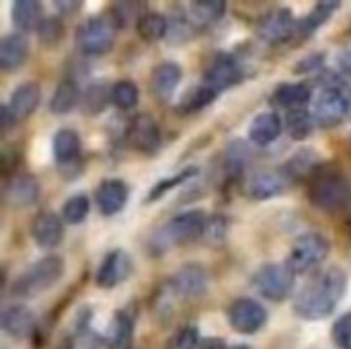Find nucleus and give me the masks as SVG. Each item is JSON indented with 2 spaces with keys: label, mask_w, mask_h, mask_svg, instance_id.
<instances>
[{
  "label": "nucleus",
  "mask_w": 351,
  "mask_h": 349,
  "mask_svg": "<svg viewBox=\"0 0 351 349\" xmlns=\"http://www.w3.org/2000/svg\"><path fill=\"white\" fill-rule=\"evenodd\" d=\"M199 331H197V327H183V329H179L173 337H171V341H169V349H197L199 348Z\"/></svg>",
  "instance_id": "79ce46f5"
},
{
  "label": "nucleus",
  "mask_w": 351,
  "mask_h": 349,
  "mask_svg": "<svg viewBox=\"0 0 351 349\" xmlns=\"http://www.w3.org/2000/svg\"><path fill=\"white\" fill-rule=\"evenodd\" d=\"M181 78H183V68L177 62H162L152 72V80H150L152 93L160 101H169L175 95Z\"/></svg>",
  "instance_id": "b1692460"
},
{
  "label": "nucleus",
  "mask_w": 351,
  "mask_h": 349,
  "mask_svg": "<svg viewBox=\"0 0 351 349\" xmlns=\"http://www.w3.org/2000/svg\"><path fill=\"white\" fill-rule=\"evenodd\" d=\"M208 226V216L204 210H187L175 216L162 230L165 245H187L204 237Z\"/></svg>",
  "instance_id": "6e6552de"
},
{
  "label": "nucleus",
  "mask_w": 351,
  "mask_h": 349,
  "mask_svg": "<svg viewBox=\"0 0 351 349\" xmlns=\"http://www.w3.org/2000/svg\"><path fill=\"white\" fill-rule=\"evenodd\" d=\"M35 315L29 306L25 304H10L2 311L0 317V327L6 335L14 339H27L35 333Z\"/></svg>",
  "instance_id": "dca6fc26"
},
{
  "label": "nucleus",
  "mask_w": 351,
  "mask_h": 349,
  "mask_svg": "<svg viewBox=\"0 0 351 349\" xmlns=\"http://www.w3.org/2000/svg\"><path fill=\"white\" fill-rule=\"evenodd\" d=\"M341 86L323 88L319 93L317 103H315V121L319 125H323V128H335L343 119H348V103H346V97H343Z\"/></svg>",
  "instance_id": "9b49d317"
},
{
  "label": "nucleus",
  "mask_w": 351,
  "mask_h": 349,
  "mask_svg": "<svg viewBox=\"0 0 351 349\" xmlns=\"http://www.w3.org/2000/svg\"><path fill=\"white\" fill-rule=\"evenodd\" d=\"M319 169H321V156L317 154V150L304 148V150H298L282 167V173L286 175L290 183H294V181H311Z\"/></svg>",
  "instance_id": "393cba45"
},
{
  "label": "nucleus",
  "mask_w": 351,
  "mask_h": 349,
  "mask_svg": "<svg viewBox=\"0 0 351 349\" xmlns=\"http://www.w3.org/2000/svg\"><path fill=\"white\" fill-rule=\"evenodd\" d=\"M10 16L14 27L21 33H29V31H37L39 25L43 23V6L37 0H16L12 2L10 8Z\"/></svg>",
  "instance_id": "bb28decb"
},
{
  "label": "nucleus",
  "mask_w": 351,
  "mask_h": 349,
  "mask_svg": "<svg viewBox=\"0 0 351 349\" xmlns=\"http://www.w3.org/2000/svg\"><path fill=\"white\" fill-rule=\"evenodd\" d=\"M226 14V2L224 0H193L189 2L187 16L193 25L208 27L218 23Z\"/></svg>",
  "instance_id": "c85d7f7f"
},
{
  "label": "nucleus",
  "mask_w": 351,
  "mask_h": 349,
  "mask_svg": "<svg viewBox=\"0 0 351 349\" xmlns=\"http://www.w3.org/2000/svg\"><path fill=\"white\" fill-rule=\"evenodd\" d=\"M311 97H313V91H311L308 84H304V82H286V84H280L274 91L271 103L292 111V109H304L306 103L311 101Z\"/></svg>",
  "instance_id": "cd10ccee"
},
{
  "label": "nucleus",
  "mask_w": 351,
  "mask_h": 349,
  "mask_svg": "<svg viewBox=\"0 0 351 349\" xmlns=\"http://www.w3.org/2000/svg\"><path fill=\"white\" fill-rule=\"evenodd\" d=\"M251 156L253 154H251V148L247 142L232 140L224 150V163H222L226 181H239L245 175V171L251 163Z\"/></svg>",
  "instance_id": "a878e982"
},
{
  "label": "nucleus",
  "mask_w": 351,
  "mask_h": 349,
  "mask_svg": "<svg viewBox=\"0 0 351 349\" xmlns=\"http://www.w3.org/2000/svg\"><path fill=\"white\" fill-rule=\"evenodd\" d=\"M2 195L8 206L12 208H27L33 206L39 197V183L29 173H12L4 179Z\"/></svg>",
  "instance_id": "4468645a"
},
{
  "label": "nucleus",
  "mask_w": 351,
  "mask_h": 349,
  "mask_svg": "<svg viewBox=\"0 0 351 349\" xmlns=\"http://www.w3.org/2000/svg\"><path fill=\"white\" fill-rule=\"evenodd\" d=\"M218 97V93L214 88H210L208 84H195L191 86L179 101V107L177 111L183 113V115H189V113H195V111H202L204 107H208L210 103H214Z\"/></svg>",
  "instance_id": "72a5a7b5"
},
{
  "label": "nucleus",
  "mask_w": 351,
  "mask_h": 349,
  "mask_svg": "<svg viewBox=\"0 0 351 349\" xmlns=\"http://www.w3.org/2000/svg\"><path fill=\"white\" fill-rule=\"evenodd\" d=\"M350 230H351V222H350Z\"/></svg>",
  "instance_id": "603ef678"
},
{
  "label": "nucleus",
  "mask_w": 351,
  "mask_h": 349,
  "mask_svg": "<svg viewBox=\"0 0 351 349\" xmlns=\"http://www.w3.org/2000/svg\"><path fill=\"white\" fill-rule=\"evenodd\" d=\"M80 0H72V2H53V6L60 10V12H64V14H72V12H76L78 8H80Z\"/></svg>",
  "instance_id": "49530a36"
},
{
  "label": "nucleus",
  "mask_w": 351,
  "mask_h": 349,
  "mask_svg": "<svg viewBox=\"0 0 351 349\" xmlns=\"http://www.w3.org/2000/svg\"><path fill=\"white\" fill-rule=\"evenodd\" d=\"M136 31L144 41H160L169 33V19L160 12L148 10L138 19Z\"/></svg>",
  "instance_id": "f704fd0d"
},
{
  "label": "nucleus",
  "mask_w": 351,
  "mask_h": 349,
  "mask_svg": "<svg viewBox=\"0 0 351 349\" xmlns=\"http://www.w3.org/2000/svg\"><path fill=\"white\" fill-rule=\"evenodd\" d=\"M33 241L41 249H56L62 243L64 237V220L56 212L43 210L35 216L33 228H31Z\"/></svg>",
  "instance_id": "f3484780"
},
{
  "label": "nucleus",
  "mask_w": 351,
  "mask_h": 349,
  "mask_svg": "<svg viewBox=\"0 0 351 349\" xmlns=\"http://www.w3.org/2000/svg\"><path fill=\"white\" fill-rule=\"evenodd\" d=\"M341 91H343V97H346V103H348V119H351V86L346 82L341 86Z\"/></svg>",
  "instance_id": "8fccbe9b"
},
{
  "label": "nucleus",
  "mask_w": 351,
  "mask_h": 349,
  "mask_svg": "<svg viewBox=\"0 0 351 349\" xmlns=\"http://www.w3.org/2000/svg\"><path fill=\"white\" fill-rule=\"evenodd\" d=\"M232 349H251V348H249V346H234Z\"/></svg>",
  "instance_id": "3c124183"
},
{
  "label": "nucleus",
  "mask_w": 351,
  "mask_h": 349,
  "mask_svg": "<svg viewBox=\"0 0 351 349\" xmlns=\"http://www.w3.org/2000/svg\"><path fill=\"white\" fill-rule=\"evenodd\" d=\"M339 66H341L343 78H346V76H350L351 78V53L350 51H346V53H341V56H339Z\"/></svg>",
  "instance_id": "09e8293b"
},
{
  "label": "nucleus",
  "mask_w": 351,
  "mask_h": 349,
  "mask_svg": "<svg viewBox=\"0 0 351 349\" xmlns=\"http://www.w3.org/2000/svg\"><path fill=\"white\" fill-rule=\"evenodd\" d=\"M16 121H14V117H12V113L8 111V105L4 103L2 107H0V128H2V132H6L10 125H14Z\"/></svg>",
  "instance_id": "a18cd8bd"
},
{
  "label": "nucleus",
  "mask_w": 351,
  "mask_h": 349,
  "mask_svg": "<svg viewBox=\"0 0 351 349\" xmlns=\"http://www.w3.org/2000/svg\"><path fill=\"white\" fill-rule=\"evenodd\" d=\"M128 142L132 148L144 152V154H154L158 148H160V130H158V123L154 121L152 115L148 113H140L136 115L130 123H128Z\"/></svg>",
  "instance_id": "ddd939ff"
},
{
  "label": "nucleus",
  "mask_w": 351,
  "mask_h": 349,
  "mask_svg": "<svg viewBox=\"0 0 351 349\" xmlns=\"http://www.w3.org/2000/svg\"><path fill=\"white\" fill-rule=\"evenodd\" d=\"M339 0H321V2H317L315 4V8L306 14V16H302V19H298V27H296V35H300V37H308L311 33H315L319 27H323L331 16H333V12L339 8Z\"/></svg>",
  "instance_id": "c756f323"
},
{
  "label": "nucleus",
  "mask_w": 351,
  "mask_h": 349,
  "mask_svg": "<svg viewBox=\"0 0 351 349\" xmlns=\"http://www.w3.org/2000/svg\"><path fill=\"white\" fill-rule=\"evenodd\" d=\"M140 101V91L132 80H117L111 84V103L119 111H132Z\"/></svg>",
  "instance_id": "c9c22d12"
},
{
  "label": "nucleus",
  "mask_w": 351,
  "mask_h": 349,
  "mask_svg": "<svg viewBox=\"0 0 351 349\" xmlns=\"http://www.w3.org/2000/svg\"><path fill=\"white\" fill-rule=\"evenodd\" d=\"M115 21L107 14L90 16L76 29V47L82 56H105L115 43Z\"/></svg>",
  "instance_id": "20e7f679"
},
{
  "label": "nucleus",
  "mask_w": 351,
  "mask_h": 349,
  "mask_svg": "<svg viewBox=\"0 0 351 349\" xmlns=\"http://www.w3.org/2000/svg\"><path fill=\"white\" fill-rule=\"evenodd\" d=\"M197 349H226V344L218 337H210V339H204Z\"/></svg>",
  "instance_id": "de8ad7c7"
},
{
  "label": "nucleus",
  "mask_w": 351,
  "mask_h": 349,
  "mask_svg": "<svg viewBox=\"0 0 351 349\" xmlns=\"http://www.w3.org/2000/svg\"><path fill=\"white\" fill-rule=\"evenodd\" d=\"M333 341L339 349H351V313L339 317L333 325Z\"/></svg>",
  "instance_id": "37998d69"
},
{
  "label": "nucleus",
  "mask_w": 351,
  "mask_h": 349,
  "mask_svg": "<svg viewBox=\"0 0 351 349\" xmlns=\"http://www.w3.org/2000/svg\"><path fill=\"white\" fill-rule=\"evenodd\" d=\"M228 323L237 333L253 335L267 323V311L251 298H239L228 309Z\"/></svg>",
  "instance_id": "9d476101"
},
{
  "label": "nucleus",
  "mask_w": 351,
  "mask_h": 349,
  "mask_svg": "<svg viewBox=\"0 0 351 349\" xmlns=\"http://www.w3.org/2000/svg\"><path fill=\"white\" fill-rule=\"evenodd\" d=\"M37 35L43 45H56L64 35V23L60 21V16H45L37 29Z\"/></svg>",
  "instance_id": "ea45409f"
},
{
  "label": "nucleus",
  "mask_w": 351,
  "mask_h": 349,
  "mask_svg": "<svg viewBox=\"0 0 351 349\" xmlns=\"http://www.w3.org/2000/svg\"><path fill=\"white\" fill-rule=\"evenodd\" d=\"M296 27H298V19L290 8H274L257 21L255 33L263 43L280 45L296 35Z\"/></svg>",
  "instance_id": "0eeeda50"
},
{
  "label": "nucleus",
  "mask_w": 351,
  "mask_h": 349,
  "mask_svg": "<svg viewBox=\"0 0 351 349\" xmlns=\"http://www.w3.org/2000/svg\"><path fill=\"white\" fill-rule=\"evenodd\" d=\"M286 128L294 140H304L313 134L315 128V115L306 109H292L286 117Z\"/></svg>",
  "instance_id": "e433bc0d"
},
{
  "label": "nucleus",
  "mask_w": 351,
  "mask_h": 349,
  "mask_svg": "<svg viewBox=\"0 0 351 349\" xmlns=\"http://www.w3.org/2000/svg\"><path fill=\"white\" fill-rule=\"evenodd\" d=\"M88 212H90V202H88V197L82 195V193H78V195H72V197L64 204V208H62V220H64L66 224L76 226V224H82V222L86 220Z\"/></svg>",
  "instance_id": "58836bf2"
},
{
  "label": "nucleus",
  "mask_w": 351,
  "mask_h": 349,
  "mask_svg": "<svg viewBox=\"0 0 351 349\" xmlns=\"http://www.w3.org/2000/svg\"><path fill=\"white\" fill-rule=\"evenodd\" d=\"M197 173H199V169H197V167H187V169H183L181 173H177V175L169 177V179L158 181L156 185H152L150 193L146 195V202H148V204H152V202H156V200L165 197V195H167L169 191H173L175 187H179V185H183L185 181L193 179Z\"/></svg>",
  "instance_id": "4c0bfd02"
},
{
  "label": "nucleus",
  "mask_w": 351,
  "mask_h": 349,
  "mask_svg": "<svg viewBox=\"0 0 351 349\" xmlns=\"http://www.w3.org/2000/svg\"><path fill=\"white\" fill-rule=\"evenodd\" d=\"M132 341H134V317L125 311H119L111 321L107 333V348L132 349Z\"/></svg>",
  "instance_id": "7c9ffc66"
},
{
  "label": "nucleus",
  "mask_w": 351,
  "mask_h": 349,
  "mask_svg": "<svg viewBox=\"0 0 351 349\" xmlns=\"http://www.w3.org/2000/svg\"><path fill=\"white\" fill-rule=\"evenodd\" d=\"M132 269H134V263H132V257L123 251V249H115V251H109L99 269H97V276H95V282L99 288H115L119 284H123L130 276H132Z\"/></svg>",
  "instance_id": "f8f14e48"
},
{
  "label": "nucleus",
  "mask_w": 351,
  "mask_h": 349,
  "mask_svg": "<svg viewBox=\"0 0 351 349\" xmlns=\"http://www.w3.org/2000/svg\"><path fill=\"white\" fill-rule=\"evenodd\" d=\"M80 97H82V91L78 88L76 80L66 78L53 91V95L49 99V111L56 115H66L80 103Z\"/></svg>",
  "instance_id": "2f4dec72"
},
{
  "label": "nucleus",
  "mask_w": 351,
  "mask_h": 349,
  "mask_svg": "<svg viewBox=\"0 0 351 349\" xmlns=\"http://www.w3.org/2000/svg\"><path fill=\"white\" fill-rule=\"evenodd\" d=\"M282 130H284V119L276 111H263L251 121L247 136L257 146H269L282 136Z\"/></svg>",
  "instance_id": "aec40b11"
},
{
  "label": "nucleus",
  "mask_w": 351,
  "mask_h": 349,
  "mask_svg": "<svg viewBox=\"0 0 351 349\" xmlns=\"http://www.w3.org/2000/svg\"><path fill=\"white\" fill-rule=\"evenodd\" d=\"M29 41L25 33H10L0 41V70L12 72L27 62Z\"/></svg>",
  "instance_id": "5701e85b"
},
{
  "label": "nucleus",
  "mask_w": 351,
  "mask_h": 349,
  "mask_svg": "<svg viewBox=\"0 0 351 349\" xmlns=\"http://www.w3.org/2000/svg\"><path fill=\"white\" fill-rule=\"evenodd\" d=\"M329 253H331V243L327 237H323L321 232H306L294 241L286 263L296 276L308 274L317 269L321 263H325Z\"/></svg>",
  "instance_id": "39448f33"
},
{
  "label": "nucleus",
  "mask_w": 351,
  "mask_h": 349,
  "mask_svg": "<svg viewBox=\"0 0 351 349\" xmlns=\"http://www.w3.org/2000/svg\"><path fill=\"white\" fill-rule=\"evenodd\" d=\"M290 185V181L286 179V175L280 171H261L257 175H253L247 183V195L251 200L257 202H265L271 200L280 193H284V189Z\"/></svg>",
  "instance_id": "a211bd4d"
},
{
  "label": "nucleus",
  "mask_w": 351,
  "mask_h": 349,
  "mask_svg": "<svg viewBox=\"0 0 351 349\" xmlns=\"http://www.w3.org/2000/svg\"><path fill=\"white\" fill-rule=\"evenodd\" d=\"M144 4L146 2H115L113 8H111L115 25H123V21H130V19H134L138 23V19L144 12H148Z\"/></svg>",
  "instance_id": "a19ab883"
},
{
  "label": "nucleus",
  "mask_w": 351,
  "mask_h": 349,
  "mask_svg": "<svg viewBox=\"0 0 351 349\" xmlns=\"http://www.w3.org/2000/svg\"><path fill=\"white\" fill-rule=\"evenodd\" d=\"M311 204L325 212H337L351 204L350 179L339 169H319L308 181Z\"/></svg>",
  "instance_id": "f03ea898"
},
{
  "label": "nucleus",
  "mask_w": 351,
  "mask_h": 349,
  "mask_svg": "<svg viewBox=\"0 0 351 349\" xmlns=\"http://www.w3.org/2000/svg\"><path fill=\"white\" fill-rule=\"evenodd\" d=\"M226 220H224V216H212V218H208V226H206V232H204V237H208L212 243H220L224 237H226Z\"/></svg>",
  "instance_id": "c03bdc74"
},
{
  "label": "nucleus",
  "mask_w": 351,
  "mask_h": 349,
  "mask_svg": "<svg viewBox=\"0 0 351 349\" xmlns=\"http://www.w3.org/2000/svg\"><path fill=\"white\" fill-rule=\"evenodd\" d=\"M41 101V88L37 82H23L19 84L8 99V111L12 113L14 121H23L27 119L39 105Z\"/></svg>",
  "instance_id": "4be33fe9"
},
{
  "label": "nucleus",
  "mask_w": 351,
  "mask_h": 349,
  "mask_svg": "<svg viewBox=\"0 0 351 349\" xmlns=\"http://www.w3.org/2000/svg\"><path fill=\"white\" fill-rule=\"evenodd\" d=\"M171 288L185 298H202L208 290V272L197 263L183 265L171 280Z\"/></svg>",
  "instance_id": "2eb2a0df"
},
{
  "label": "nucleus",
  "mask_w": 351,
  "mask_h": 349,
  "mask_svg": "<svg viewBox=\"0 0 351 349\" xmlns=\"http://www.w3.org/2000/svg\"><path fill=\"white\" fill-rule=\"evenodd\" d=\"M294 278L296 274L288 267V263H267L253 276V286L263 298L282 302L290 296Z\"/></svg>",
  "instance_id": "423d86ee"
},
{
  "label": "nucleus",
  "mask_w": 351,
  "mask_h": 349,
  "mask_svg": "<svg viewBox=\"0 0 351 349\" xmlns=\"http://www.w3.org/2000/svg\"><path fill=\"white\" fill-rule=\"evenodd\" d=\"M107 103H111V86L105 80H93L84 86L80 105L86 115H99L105 111Z\"/></svg>",
  "instance_id": "473e14b6"
},
{
  "label": "nucleus",
  "mask_w": 351,
  "mask_h": 349,
  "mask_svg": "<svg viewBox=\"0 0 351 349\" xmlns=\"http://www.w3.org/2000/svg\"><path fill=\"white\" fill-rule=\"evenodd\" d=\"M80 150H82L80 136L74 130L62 128L56 132V136H53V158H56L58 167H62V171L78 167Z\"/></svg>",
  "instance_id": "6ab92c4d"
},
{
  "label": "nucleus",
  "mask_w": 351,
  "mask_h": 349,
  "mask_svg": "<svg viewBox=\"0 0 351 349\" xmlns=\"http://www.w3.org/2000/svg\"><path fill=\"white\" fill-rule=\"evenodd\" d=\"M348 290V276L341 267L333 265L308 282L294 300V313L306 321H321L333 315Z\"/></svg>",
  "instance_id": "f257e3e1"
},
{
  "label": "nucleus",
  "mask_w": 351,
  "mask_h": 349,
  "mask_svg": "<svg viewBox=\"0 0 351 349\" xmlns=\"http://www.w3.org/2000/svg\"><path fill=\"white\" fill-rule=\"evenodd\" d=\"M243 78H245V72H243V66L239 64V60L230 53L220 51L210 60L202 82L220 95L222 91L232 88L239 82H243Z\"/></svg>",
  "instance_id": "1a4fd4ad"
},
{
  "label": "nucleus",
  "mask_w": 351,
  "mask_h": 349,
  "mask_svg": "<svg viewBox=\"0 0 351 349\" xmlns=\"http://www.w3.org/2000/svg\"><path fill=\"white\" fill-rule=\"evenodd\" d=\"M130 189L121 179H107L97 189V206L103 216H115L123 210Z\"/></svg>",
  "instance_id": "412c9836"
},
{
  "label": "nucleus",
  "mask_w": 351,
  "mask_h": 349,
  "mask_svg": "<svg viewBox=\"0 0 351 349\" xmlns=\"http://www.w3.org/2000/svg\"><path fill=\"white\" fill-rule=\"evenodd\" d=\"M64 276V261L58 255H47L29 265L10 288V294L14 298H35L49 288H53L60 278Z\"/></svg>",
  "instance_id": "7ed1b4c3"
}]
</instances>
